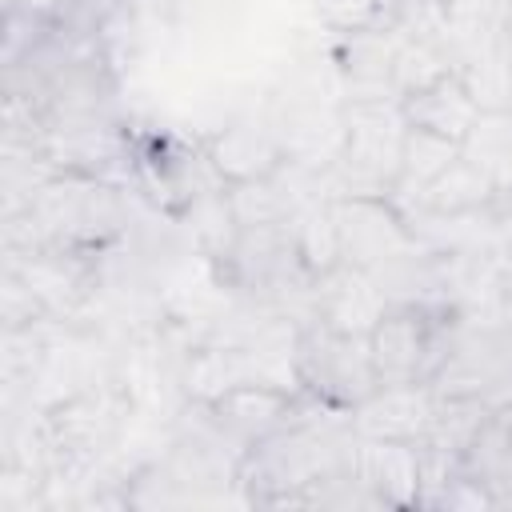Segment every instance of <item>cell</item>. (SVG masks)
Returning a JSON list of instances; mask_svg holds the SVG:
<instances>
[{
    "instance_id": "1",
    "label": "cell",
    "mask_w": 512,
    "mask_h": 512,
    "mask_svg": "<svg viewBox=\"0 0 512 512\" xmlns=\"http://www.w3.org/2000/svg\"><path fill=\"white\" fill-rule=\"evenodd\" d=\"M16 212L24 220V232H8L12 248L64 244V248L96 252L124 224V208H120L116 188L92 172H68V168L44 176ZM16 212H8V216H16Z\"/></svg>"
},
{
    "instance_id": "2",
    "label": "cell",
    "mask_w": 512,
    "mask_h": 512,
    "mask_svg": "<svg viewBox=\"0 0 512 512\" xmlns=\"http://www.w3.org/2000/svg\"><path fill=\"white\" fill-rule=\"evenodd\" d=\"M380 384H436L452 348L456 320L428 304H388L368 332Z\"/></svg>"
},
{
    "instance_id": "3",
    "label": "cell",
    "mask_w": 512,
    "mask_h": 512,
    "mask_svg": "<svg viewBox=\"0 0 512 512\" xmlns=\"http://www.w3.org/2000/svg\"><path fill=\"white\" fill-rule=\"evenodd\" d=\"M292 376H296L300 392H308L340 412L360 408L380 388L368 332H348L328 320H316L296 336Z\"/></svg>"
},
{
    "instance_id": "4",
    "label": "cell",
    "mask_w": 512,
    "mask_h": 512,
    "mask_svg": "<svg viewBox=\"0 0 512 512\" xmlns=\"http://www.w3.org/2000/svg\"><path fill=\"white\" fill-rule=\"evenodd\" d=\"M84 248H64V244H20L12 248L8 276L32 296V304L44 316H64L80 308L92 292V264Z\"/></svg>"
},
{
    "instance_id": "5",
    "label": "cell",
    "mask_w": 512,
    "mask_h": 512,
    "mask_svg": "<svg viewBox=\"0 0 512 512\" xmlns=\"http://www.w3.org/2000/svg\"><path fill=\"white\" fill-rule=\"evenodd\" d=\"M308 404V392H284L280 384H264V380H244L224 388L220 396L208 400V420L232 436L240 448H252L256 440L272 436L276 428L292 424Z\"/></svg>"
},
{
    "instance_id": "6",
    "label": "cell",
    "mask_w": 512,
    "mask_h": 512,
    "mask_svg": "<svg viewBox=\"0 0 512 512\" xmlns=\"http://www.w3.org/2000/svg\"><path fill=\"white\" fill-rule=\"evenodd\" d=\"M116 424H120V400L112 392H80L44 416L40 428L44 456L76 468L112 440Z\"/></svg>"
},
{
    "instance_id": "7",
    "label": "cell",
    "mask_w": 512,
    "mask_h": 512,
    "mask_svg": "<svg viewBox=\"0 0 512 512\" xmlns=\"http://www.w3.org/2000/svg\"><path fill=\"white\" fill-rule=\"evenodd\" d=\"M400 116L408 128L464 148L472 140L476 124L484 120V108H480V96L472 92V84L460 72L444 68L432 80H424L400 96Z\"/></svg>"
},
{
    "instance_id": "8",
    "label": "cell",
    "mask_w": 512,
    "mask_h": 512,
    "mask_svg": "<svg viewBox=\"0 0 512 512\" xmlns=\"http://www.w3.org/2000/svg\"><path fill=\"white\" fill-rule=\"evenodd\" d=\"M352 476L384 508H412L420 504V444L408 440H380L356 436L352 444Z\"/></svg>"
},
{
    "instance_id": "9",
    "label": "cell",
    "mask_w": 512,
    "mask_h": 512,
    "mask_svg": "<svg viewBox=\"0 0 512 512\" xmlns=\"http://www.w3.org/2000/svg\"><path fill=\"white\" fill-rule=\"evenodd\" d=\"M436 408L440 392L432 384H380L360 408H352V432L420 444L436 424Z\"/></svg>"
},
{
    "instance_id": "10",
    "label": "cell",
    "mask_w": 512,
    "mask_h": 512,
    "mask_svg": "<svg viewBox=\"0 0 512 512\" xmlns=\"http://www.w3.org/2000/svg\"><path fill=\"white\" fill-rule=\"evenodd\" d=\"M284 152L280 140L272 136V128L256 124V120H236L228 128H220L208 140V164L228 180V184H252V180H272V172L280 168Z\"/></svg>"
},
{
    "instance_id": "11",
    "label": "cell",
    "mask_w": 512,
    "mask_h": 512,
    "mask_svg": "<svg viewBox=\"0 0 512 512\" xmlns=\"http://www.w3.org/2000/svg\"><path fill=\"white\" fill-rule=\"evenodd\" d=\"M336 228H340V260L356 264V268L388 256L404 240L392 208L368 192H356L352 200H344L336 208Z\"/></svg>"
},
{
    "instance_id": "12",
    "label": "cell",
    "mask_w": 512,
    "mask_h": 512,
    "mask_svg": "<svg viewBox=\"0 0 512 512\" xmlns=\"http://www.w3.org/2000/svg\"><path fill=\"white\" fill-rule=\"evenodd\" d=\"M320 292H324L320 320L348 328V332H372V324L388 308V300L364 280V268H356V264H336L332 272H324Z\"/></svg>"
},
{
    "instance_id": "13",
    "label": "cell",
    "mask_w": 512,
    "mask_h": 512,
    "mask_svg": "<svg viewBox=\"0 0 512 512\" xmlns=\"http://www.w3.org/2000/svg\"><path fill=\"white\" fill-rule=\"evenodd\" d=\"M496 196V184H492V172L484 168V160L460 152L428 188H424V200L436 208V212H472L480 204H488Z\"/></svg>"
},
{
    "instance_id": "14",
    "label": "cell",
    "mask_w": 512,
    "mask_h": 512,
    "mask_svg": "<svg viewBox=\"0 0 512 512\" xmlns=\"http://www.w3.org/2000/svg\"><path fill=\"white\" fill-rule=\"evenodd\" d=\"M508 28H512V16H508Z\"/></svg>"
}]
</instances>
